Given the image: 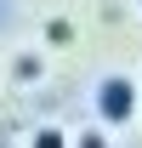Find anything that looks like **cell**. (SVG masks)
Masks as SVG:
<instances>
[{
	"mask_svg": "<svg viewBox=\"0 0 142 148\" xmlns=\"http://www.w3.org/2000/svg\"><path fill=\"white\" fill-rule=\"evenodd\" d=\"M137 6H142V0H137Z\"/></svg>",
	"mask_w": 142,
	"mask_h": 148,
	"instance_id": "8992f818",
	"label": "cell"
},
{
	"mask_svg": "<svg viewBox=\"0 0 142 148\" xmlns=\"http://www.w3.org/2000/svg\"><path fill=\"white\" fill-rule=\"evenodd\" d=\"M68 40H74V23L68 17H51V23H46V46H68Z\"/></svg>",
	"mask_w": 142,
	"mask_h": 148,
	"instance_id": "3957f363",
	"label": "cell"
},
{
	"mask_svg": "<svg viewBox=\"0 0 142 148\" xmlns=\"http://www.w3.org/2000/svg\"><path fill=\"white\" fill-rule=\"evenodd\" d=\"M12 74H17V80H40V57H34V51H23V57H17V69H12Z\"/></svg>",
	"mask_w": 142,
	"mask_h": 148,
	"instance_id": "5b68a950",
	"label": "cell"
},
{
	"mask_svg": "<svg viewBox=\"0 0 142 148\" xmlns=\"http://www.w3.org/2000/svg\"><path fill=\"white\" fill-rule=\"evenodd\" d=\"M97 114H102V125H131V120H137V86H131L125 74H102Z\"/></svg>",
	"mask_w": 142,
	"mask_h": 148,
	"instance_id": "6da1fadb",
	"label": "cell"
},
{
	"mask_svg": "<svg viewBox=\"0 0 142 148\" xmlns=\"http://www.w3.org/2000/svg\"><path fill=\"white\" fill-rule=\"evenodd\" d=\"M68 148H114V143H108L102 125H91V131H80V137H68Z\"/></svg>",
	"mask_w": 142,
	"mask_h": 148,
	"instance_id": "277c9868",
	"label": "cell"
},
{
	"mask_svg": "<svg viewBox=\"0 0 142 148\" xmlns=\"http://www.w3.org/2000/svg\"><path fill=\"white\" fill-rule=\"evenodd\" d=\"M29 148H68V131L63 125H40L34 137H29Z\"/></svg>",
	"mask_w": 142,
	"mask_h": 148,
	"instance_id": "7a4b0ae2",
	"label": "cell"
}]
</instances>
